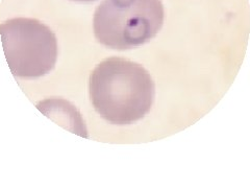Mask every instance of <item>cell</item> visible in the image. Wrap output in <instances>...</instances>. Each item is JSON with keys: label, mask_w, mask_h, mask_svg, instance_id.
<instances>
[{"label": "cell", "mask_w": 250, "mask_h": 188, "mask_svg": "<svg viewBox=\"0 0 250 188\" xmlns=\"http://www.w3.org/2000/svg\"><path fill=\"white\" fill-rule=\"evenodd\" d=\"M89 92L94 109L104 119L124 125L139 121L150 111L155 86L142 65L113 57L94 68Z\"/></svg>", "instance_id": "1"}, {"label": "cell", "mask_w": 250, "mask_h": 188, "mask_svg": "<svg viewBox=\"0 0 250 188\" xmlns=\"http://www.w3.org/2000/svg\"><path fill=\"white\" fill-rule=\"evenodd\" d=\"M164 15L161 0H104L94 13V35L108 48H135L158 35Z\"/></svg>", "instance_id": "2"}, {"label": "cell", "mask_w": 250, "mask_h": 188, "mask_svg": "<svg viewBox=\"0 0 250 188\" xmlns=\"http://www.w3.org/2000/svg\"><path fill=\"white\" fill-rule=\"evenodd\" d=\"M11 72L20 78L48 74L57 64L58 40L50 27L34 18H12L0 25Z\"/></svg>", "instance_id": "3"}, {"label": "cell", "mask_w": 250, "mask_h": 188, "mask_svg": "<svg viewBox=\"0 0 250 188\" xmlns=\"http://www.w3.org/2000/svg\"><path fill=\"white\" fill-rule=\"evenodd\" d=\"M71 1H76V2H93V1H96V0H71Z\"/></svg>", "instance_id": "4"}]
</instances>
